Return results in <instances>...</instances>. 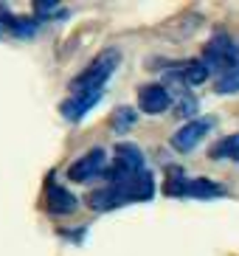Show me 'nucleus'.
I'll return each mask as SVG.
<instances>
[{"mask_svg": "<svg viewBox=\"0 0 239 256\" xmlns=\"http://www.w3.org/2000/svg\"><path fill=\"white\" fill-rule=\"evenodd\" d=\"M211 127H214V118H192V121H186V124L172 136V146L178 152H192L197 144L211 132Z\"/></svg>", "mask_w": 239, "mask_h": 256, "instance_id": "6", "label": "nucleus"}, {"mask_svg": "<svg viewBox=\"0 0 239 256\" xmlns=\"http://www.w3.org/2000/svg\"><path fill=\"white\" fill-rule=\"evenodd\" d=\"M104 169H107V152L102 146H96V150L84 152L82 158H76L74 164L68 166V178L74 183H88L93 178H102Z\"/></svg>", "mask_w": 239, "mask_h": 256, "instance_id": "5", "label": "nucleus"}, {"mask_svg": "<svg viewBox=\"0 0 239 256\" xmlns=\"http://www.w3.org/2000/svg\"><path fill=\"white\" fill-rule=\"evenodd\" d=\"M152 194H155V180L144 169L138 174H130L127 180L107 183V186L90 192L88 206L93 211H112V208H121V206H127V203H146V200H152Z\"/></svg>", "mask_w": 239, "mask_h": 256, "instance_id": "1", "label": "nucleus"}, {"mask_svg": "<svg viewBox=\"0 0 239 256\" xmlns=\"http://www.w3.org/2000/svg\"><path fill=\"white\" fill-rule=\"evenodd\" d=\"M164 192L169 197H197V200H211V197H222L225 186L208 180V178H183L180 172H174L166 180Z\"/></svg>", "mask_w": 239, "mask_h": 256, "instance_id": "4", "label": "nucleus"}, {"mask_svg": "<svg viewBox=\"0 0 239 256\" xmlns=\"http://www.w3.org/2000/svg\"><path fill=\"white\" fill-rule=\"evenodd\" d=\"M174 113L183 116V118L194 116V113H197V98H194V96H183V98L178 102V104H174Z\"/></svg>", "mask_w": 239, "mask_h": 256, "instance_id": "15", "label": "nucleus"}, {"mask_svg": "<svg viewBox=\"0 0 239 256\" xmlns=\"http://www.w3.org/2000/svg\"><path fill=\"white\" fill-rule=\"evenodd\" d=\"M236 60H239V48L234 46V40L228 34H222V31L214 34L208 40L206 51H202V65L208 68V74H217V79L222 74H228L236 65Z\"/></svg>", "mask_w": 239, "mask_h": 256, "instance_id": "3", "label": "nucleus"}, {"mask_svg": "<svg viewBox=\"0 0 239 256\" xmlns=\"http://www.w3.org/2000/svg\"><path fill=\"white\" fill-rule=\"evenodd\" d=\"M118 62H121V54L116 51V48H107V51H102V54L96 56V60L90 62L88 68H84L82 74L76 76L74 82H70V93L102 90V88L107 84V79H110V76L116 74Z\"/></svg>", "mask_w": 239, "mask_h": 256, "instance_id": "2", "label": "nucleus"}, {"mask_svg": "<svg viewBox=\"0 0 239 256\" xmlns=\"http://www.w3.org/2000/svg\"><path fill=\"white\" fill-rule=\"evenodd\" d=\"M132 124H135V110H130V107H118V110L112 113V130H116V132H130Z\"/></svg>", "mask_w": 239, "mask_h": 256, "instance_id": "14", "label": "nucleus"}, {"mask_svg": "<svg viewBox=\"0 0 239 256\" xmlns=\"http://www.w3.org/2000/svg\"><path fill=\"white\" fill-rule=\"evenodd\" d=\"M172 107V93L166 84H141L138 90V110L146 116H160Z\"/></svg>", "mask_w": 239, "mask_h": 256, "instance_id": "8", "label": "nucleus"}, {"mask_svg": "<svg viewBox=\"0 0 239 256\" xmlns=\"http://www.w3.org/2000/svg\"><path fill=\"white\" fill-rule=\"evenodd\" d=\"M208 158L211 160H234V164H239V132H231V136L220 138V141L208 150Z\"/></svg>", "mask_w": 239, "mask_h": 256, "instance_id": "12", "label": "nucleus"}, {"mask_svg": "<svg viewBox=\"0 0 239 256\" xmlns=\"http://www.w3.org/2000/svg\"><path fill=\"white\" fill-rule=\"evenodd\" d=\"M208 68L202 65V60H186V62H174L172 68H166V79L180 88H194V84H202L208 79Z\"/></svg>", "mask_w": 239, "mask_h": 256, "instance_id": "7", "label": "nucleus"}, {"mask_svg": "<svg viewBox=\"0 0 239 256\" xmlns=\"http://www.w3.org/2000/svg\"><path fill=\"white\" fill-rule=\"evenodd\" d=\"M98 98H102V90H82V93H70L60 104V113L62 118L68 121H82L88 116V110L96 104Z\"/></svg>", "mask_w": 239, "mask_h": 256, "instance_id": "9", "label": "nucleus"}, {"mask_svg": "<svg viewBox=\"0 0 239 256\" xmlns=\"http://www.w3.org/2000/svg\"><path fill=\"white\" fill-rule=\"evenodd\" d=\"M37 23L28 20V17H14L8 12V6L0 3V40L3 37H17V40H28L34 37Z\"/></svg>", "mask_w": 239, "mask_h": 256, "instance_id": "10", "label": "nucleus"}, {"mask_svg": "<svg viewBox=\"0 0 239 256\" xmlns=\"http://www.w3.org/2000/svg\"><path fill=\"white\" fill-rule=\"evenodd\" d=\"M217 93H239V60L228 74L217 79Z\"/></svg>", "mask_w": 239, "mask_h": 256, "instance_id": "13", "label": "nucleus"}, {"mask_svg": "<svg viewBox=\"0 0 239 256\" xmlns=\"http://www.w3.org/2000/svg\"><path fill=\"white\" fill-rule=\"evenodd\" d=\"M76 197L68 192V188H62L60 183L48 180V186H45V208L51 211V214H56V217H68V214H74L76 211Z\"/></svg>", "mask_w": 239, "mask_h": 256, "instance_id": "11", "label": "nucleus"}]
</instances>
